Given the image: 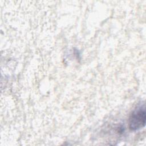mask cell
<instances>
[{"instance_id":"cell-1","label":"cell","mask_w":146,"mask_h":146,"mask_svg":"<svg viewBox=\"0 0 146 146\" xmlns=\"http://www.w3.org/2000/svg\"><path fill=\"white\" fill-rule=\"evenodd\" d=\"M146 121L144 104L137 106L131 112L128 119L129 128L133 131L139 130L145 127Z\"/></svg>"}]
</instances>
